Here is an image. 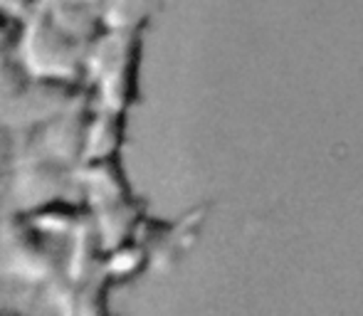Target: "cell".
<instances>
[{"mask_svg": "<svg viewBox=\"0 0 363 316\" xmlns=\"http://www.w3.org/2000/svg\"><path fill=\"white\" fill-rule=\"evenodd\" d=\"M144 28H104L86 47L84 84L96 106L129 111L139 99Z\"/></svg>", "mask_w": 363, "mask_h": 316, "instance_id": "6da1fadb", "label": "cell"}, {"mask_svg": "<svg viewBox=\"0 0 363 316\" xmlns=\"http://www.w3.org/2000/svg\"><path fill=\"white\" fill-rule=\"evenodd\" d=\"M67 239L40 232L23 213L0 215V279L40 287L65 272Z\"/></svg>", "mask_w": 363, "mask_h": 316, "instance_id": "7a4b0ae2", "label": "cell"}, {"mask_svg": "<svg viewBox=\"0 0 363 316\" xmlns=\"http://www.w3.org/2000/svg\"><path fill=\"white\" fill-rule=\"evenodd\" d=\"M89 45L62 30L43 8L25 18L18 60L30 77L84 81V60Z\"/></svg>", "mask_w": 363, "mask_h": 316, "instance_id": "3957f363", "label": "cell"}, {"mask_svg": "<svg viewBox=\"0 0 363 316\" xmlns=\"http://www.w3.org/2000/svg\"><path fill=\"white\" fill-rule=\"evenodd\" d=\"M10 213H30L55 201H82L77 168L52 158L20 156L5 183Z\"/></svg>", "mask_w": 363, "mask_h": 316, "instance_id": "277c9868", "label": "cell"}, {"mask_svg": "<svg viewBox=\"0 0 363 316\" xmlns=\"http://www.w3.org/2000/svg\"><path fill=\"white\" fill-rule=\"evenodd\" d=\"M91 114H94V96L84 84L79 96L69 106H65L57 116L45 121L30 134H18L23 144V156H43L65 163V166L79 168L84 161Z\"/></svg>", "mask_w": 363, "mask_h": 316, "instance_id": "5b68a950", "label": "cell"}, {"mask_svg": "<svg viewBox=\"0 0 363 316\" xmlns=\"http://www.w3.org/2000/svg\"><path fill=\"white\" fill-rule=\"evenodd\" d=\"M82 89H84V81L30 77L20 96L0 119V124L10 126L20 136L30 134L33 129L43 126L45 121L57 116L65 106L72 104Z\"/></svg>", "mask_w": 363, "mask_h": 316, "instance_id": "8992f818", "label": "cell"}, {"mask_svg": "<svg viewBox=\"0 0 363 316\" xmlns=\"http://www.w3.org/2000/svg\"><path fill=\"white\" fill-rule=\"evenodd\" d=\"M77 178H79L82 203L89 213L134 198V191L126 181L119 156L101 158V161H84L77 168Z\"/></svg>", "mask_w": 363, "mask_h": 316, "instance_id": "52a82bcc", "label": "cell"}, {"mask_svg": "<svg viewBox=\"0 0 363 316\" xmlns=\"http://www.w3.org/2000/svg\"><path fill=\"white\" fill-rule=\"evenodd\" d=\"M104 242H101L96 225L91 220V215H86L84 220L77 225V230L67 237V249H65V272L62 277L72 284L84 282L86 277H91L94 272L101 269L104 262Z\"/></svg>", "mask_w": 363, "mask_h": 316, "instance_id": "ba28073f", "label": "cell"}, {"mask_svg": "<svg viewBox=\"0 0 363 316\" xmlns=\"http://www.w3.org/2000/svg\"><path fill=\"white\" fill-rule=\"evenodd\" d=\"M101 5H104V0H40V8L60 28L86 45L104 30Z\"/></svg>", "mask_w": 363, "mask_h": 316, "instance_id": "9c48e42d", "label": "cell"}, {"mask_svg": "<svg viewBox=\"0 0 363 316\" xmlns=\"http://www.w3.org/2000/svg\"><path fill=\"white\" fill-rule=\"evenodd\" d=\"M124 134L126 111L106 109V106L94 104V114H91L89 134H86L84 146V161H101V158L119 156L121 146H124Z\"/></svg>", "mask_w": 363, "mask_h": 316, "instance_id": "30bf717a", "label": "cell"}, {"mask_svg": "<svg viewBox=\"0 0 363 316\" xmlns=\"http://www.w3.org/2000/svg\"><path fill=\"white\" fill-rule=\"evenodd\" d=\"M91 220L96 225V232H99L104 247H114V244L124 242V239H131L136 235V227L144 220L141 218V208L136 203V198H129V201L114 203L109 208H101V210L89 213Z\"/></svg>", "mask_w": 363, "mask_h": 316, "instance_id": "8fae6325", "label": "cell"}, {"mask_svg": "<svg viewBox=\"0 0 363 316\" xmlns=\"http://www.w3.org/2000/svg\"><path fill=\"white\" fill-rule=\"evenodd\" d=\"M23 215L45 235L67 239L77 230V225L89 215V210L82 201H55Z\"/></svg>", "mask_w": 363, "mask_h": 316, "instance_id": "7c38bea8", "label": "cell"}, {"mask_svg": "<svg viewBox=\"0 0 363 316\" xmlns=\"http://www.w3.org/2000/svg\"><path fill=\"white\" fill-rule=\"evenodd\" d=\"M148 257H151V252L146 249V244L141 239L131 237L106 249L101 267L114 282H126V279H134L144 272Z\"/></svg>", "mask_w": 363, "mask_h": 316, "instance_id": "4fadbf2b", "label": "cell"}, {"mask_svg": "<svg viewBox=\"0 0 363 316\" xmlns=\"http://www.w3.org/2000/svg\"><path fill=\"white\" fill-rule=\"evenodd\" d=\"M158 0H104L101 20L104 28H144Z\"/></svg>", "mask_w": 363, "mask_h": 316, "instance_id": "5bb4252c", "label": "cell"}, {"mask_svg": "<svg viewBox=\"0 0 363 316\" xmlns=\"http://www.w3.org/2000/svg\"><path fill=\"white\" fill-rule=\"evenodd\" d=\"M28 79H30V72L18 60V55L0 62V119H3L5 111L13 106V101L20 96V91L25 89Z\"/></svg>", "mask_w": 363, "mask_h": 316, "instance_id": "9a60e30c", "label": "cell"}, {"mask_svg": "<svg viewBox=\"0 0 363 316\" xmlns=\"http://www.w3.org/2000/svg\"><path fill=\"white\" fill-rule=\"evenodd\" d=\"M23 28H25L23 18L0 10V62L18 55L20 40H23Z\"/></svg>", "mask_w": 363, "mask_h": 316, "instance_id": "2e32d148", "label": "cell"}, {"mask_svg": "<svg viewBox=\"0 0 363 316\" xmlns=\"http://www.w3.org/2000/svg\"><path fill=\"white\" fill-rule=\"evenodd\" d=\"M20 156H23L20 136L10 126L0 124V183H8L10 173L15 171Z\"/></svg>", "mask_w": 363, "mask_h": 316, "instance_id": "e0dca14e", "label": "cell"}, {"mask_svg": "<svg viewBox=\"0 0 363 316\" xmlns=\"http://www.w3.org/2000/svg\"><path fill=\"white\" fill-rule=\"evenodd\" d=\"M40 8V0H0V10L10 15H18V18H30L35 10Z\"/></svg>", "mask_w": 363, "mask_h": 316, "instance_id": "ac0fdd59", "label": "cell"}]
</instances>
